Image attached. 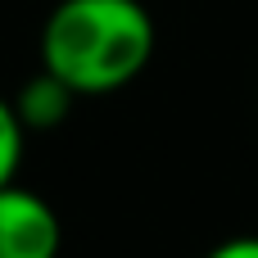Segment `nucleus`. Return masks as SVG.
<instances>
[{
	"label": "nucleus",
	"mask_w": 258,
	"mask_h": 258,
	"mask_svg": "<svg viewBox=\"0 0 258 258\" xmlns=\"http://www.w3.org/2000/svg\"><path fill=\"white\" fill-rule=\"evenodd\" d=\"M154 59V18L141 0H59L41 27V68L77 100L132 86Z\"/></svg>",
	"instance_id": "obj_1"
},
{
	"label": "nucleus",
	"mask_w": 258,
	"mask_h": 258,
	"mask_svg": "<svg viewBox=\"0 0 258 258\" xmlns=\"http://www.w3.org/2000/svg\"><path fill=\"white\" fill-rule=\"evenodd\" d=\"M59 213L27 186H0V258H59Z\"/></svg>",
	"instance_id": "obj_2"
},
{
	"label": "nucleus",
	"mask_w": 258,
	"mask_h": 258,
	"mask_svg": "<svg viewBox=\"0 0 258 258\" xmlns=\"http://www.w3.org/2000/svg\"><path fill=\"white\" fill-rule=\"evenodd\" d=\"M73 91L54 77V73H32L23 86H18V95H14V109H18V118H23V127L27 132H54L63 118H68V109H73Z\"/></svg>",
	"instance_id": "obj_3"
},
{
	"label": "nucleus",
	"mask_w": 258,
	"mask_h": 258,
	"mask_svg": "<svg viewBox=\"0 0 258 258\" xmlns=\"http://www.w3.org/2000/svg\"><path fill=\"white\" fill-rule=\"evenodd\" d=\"M23 141H27V127L14 109V100L0 95V186H9L18 177V163H23Z\"/></svg>",
	"instance_id": "obj_4"
},
{
	"label": "nucleus",
	"mask_w": 258,
	"mask_h": 258,
	"mask_svg": "<svg viewBox=\"0 0 258 258\" xmlns=\"http://www.w3.org/2000/svg\"><path fill=\"white\" fill-rule=\"evenodd\" d=\"M204 258H258V236H231V240L213 245Z\"/></svg>",
	"instance_id": "obj_5"
}]
</instances>
